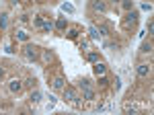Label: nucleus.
Masks as SVG:
<instances>
[{"instance_id":"obj_1","label":"nucleus","mask_w":154,"mask_h":115,"mask_svg":"<svg viewBox=\"0 0 154 115\" xmlns=\"http://www.w3.org/2000/svg\"><path fill=\"white\" fill-rule=\"evenodd\" d=\"M64 101L70 103L72 107H82V103H84V99L78 97L76 88H72V86H64Z\"/></svg>"},{"instance_id":"obj_2","label":"nucleus","mask_w":154,"mask_h":115,"mask_svg":"<svg viewBox=\"0 0 154 115\" xmlns=\"http://www.w3.org/2000/svg\"><path fill=\"white\" fill-rule=\"evenodd\" d=\"M138 76L140 78H148L150 76V72H152V68H150V64H138Z\"/></svg>"},{"instance_id":"obj_3","label":"nucleus","mask_w":154,"mask_h":115,"mask_svg":"<svg viewBox=\"0 0 154 115\" xmlns=\"http://www.w3.org/2000/svg\"><path fill=\"white\" fill-rule=\"evenodd\" d=\"M23 56H25L27 60H37V47H35V45H27V47L23 49Z\"/></svg>"},{"instance_id":"obj_4","label":"nucleus","mask_w":154,"mask_h":115,"mask_svg":"<svg viewBox=\"0 0 154 115\" xmlns=\"http://www.w3.org/2000/svg\"><path fill=\"white\" fill-rule=\"evenodd\" d=\"M136 17H138V14H136L134 10H129V12L125 14V21H123V27H125V29L134 27V25H136Z\"/></svg>"},{"instance_id":"obj_5","label":"nucleus","mask_w":154,"mask_h":115,"mask_svg":"<svg viewBox=\"0 0 154 115\" xmlns=\"http://www.w3.org/2000/svg\"><path fill=\"white\" fill-rule=\"evenodd\" d=\"M51 86H54V90H64L66 80H64L62 76H56V78H54V82H51Z\"/></svg>"},{"instance_id":"obj_6","label":"nucleus","mask_w":154,"mask_h":115,"mask_svg":"<svg viewBox=\"0 0 154 115\" xmlns=\"http://www.w3.org/2000/svg\"><path fill=\"white\" fill-rule=\"evenodd\" d=\"M8 88H10V93H21V88H23V82L14 78V80H10V82H8Z\"/></svg>"},{"instance_id":"obj_7","label":"nucleus","mask_w":154,"mask_h":115,"mask_svg":"<svg viewBox=\"0 0 154 115\" xmlns=\"http://www.w3.org/2000/svg\"><path fill=\"white\" fill-rule=\"evenodd\" d=\"M95 74L97 76H105L107 74V68H105L103 62H95Z\"/></svg>"},{"instance_id":"obj_8","label":"nucleus","mask_w":154,"mask_h":115,"mask_svg":"<svg viewBox=\"0 0 154 115\" xmlns=\"http://www.w3.org/2000/svg\"><path fill=\"white\" fill-rule=\"evenodd\" d=\"M82 99H84V101H95L97 95H95L93 88H84V90H82Z\"/></svg>"},{"instance_id":"obj_9","label":"nucleus","mask_w":154,"mask_h":115,"mask_svg":"<svg viewBox=\"0 0 154 115\" xmlns=\"http://www.w3.org/2000/svg\"><path fill=\"white\" fill-rule=\"evenodd\" d=\"M93 6H95V10H99V12H105V10H107V4H105L103 0H95Z\"/></svg>"},{"instance_id":"obj_10","label":"nucleus","mask_w":154,"mask_h":115,"mask_svg":"<svg viewBox=\"0 0 154 115\" xmlns=\"http://www.w3.org/2000/svg\"><path fill=\"white\" fill-rule=\"evenodd\" d=\"M14 37L19 39V41H29V33H27V31H23V29H19V31L14 33Z\"/></svg>"},{"instance_id":"obj_11","label":"nucleus","mask_w":154,"mask_h":115,"mask_svg":"<svg viewBox=\"0 0 154 115\" xmlns=\"http://www.w3.org/2000/svg\"><path fill=\"white\" fill-rule=\"evenodd\" d=\"M29 101H31L33 105H37L39 101H41V93H39V90H33V93L29 95Z\"/></svg>"},{"instance_id":"obj_12","label":"nucleus","mask_w":154,"mask_h":115,"mask_svg":"<svg viewBox=\"0 0 154 115\" xmlns=\"http://www.w3.org/2000/svg\"><path fill=\"white\" fill-rule=\"evenodd\" d=\"M140 51H142V54H152V43H150V41H146V43H142V47H140Z\"/></svg>"},{"instance_id":"obj_13","label":"nucleus","mask_w":154,"mask_h":115,"mask_svg":"<svg viewBox=\"0 0 154 115\" xmlns=\"http://www.w3.org/2000/svg\"><path fill=\"white\" fill-rule=\"evenodd\" d=\"M88 33H90V37L93 39H101V33H99V29L93 25V27H88Z\"/></svg>"},{"instance_id":"obj_14","label":"nucleus","mask_w":154,"mask_h":115,"mask_svg":"<svg viewBox=\"0 0 154 115\" xmlns=\"http://www.w3.org/2000/svg\"><path fill=\"white\" fill-rule=\"evenodd\" d=\"M56 27H58L60 31H66V19H64V17H60V19L56 21Z\"/></svg>"},{"instance_id":"obj_15","label":"nucleus","mask_w":154,"mask_h":115,"mask_svg":"<svg viewBox=\"0 0 154 115\" xmlns=\"http://www.w3.org/2000/svg\"><path fill=\"white\" fill-rule=\"evenodd\" d=\"M41 29H43V33H51V31H54V23H51V21H45Z\"/></svg>"},{"instance_id":"obj_16","label":"nucleus","mask_w":154,"mask_h":115,"mask_svg":"<svg viewBox=\"0 0 154 115\" xmlns=\"http://www.w3.org/2000/svg\"><path fill=\"white\" fill-rule=\"evenodd\" d=\"M90 86H93V82H90V80H86V78L78 82V88H80V90H84V88H90Z\"/></svg>"},{"instance_id":"obj_17","label":"nucleus","mask_w":154,"mask_h":115,"mask_svg":"<svg viewBox=\"0 0 154 115\" xmlns=\"http://www.w3.org/2000/svg\"><path fill=\"white\" fill-rule=\"evenodd\" d=\"M123 111H125V113H134V111H136V107H134V103H129V101H125V103H123Z\"/></svg>"},{"instance_id":"obj_18","label":"nucleus","mask_w":154,"mask_h":115,"mask_svg":"<svg viewBox=\"0 0 154 115\" xmlns=\"http://www.w3.org/2000/svg\"><path fill=\"white\" fill-rule=\"evenodd\" d=\"M99 33H101L103 37H107L111 31H109V27H107V25H99Z\"/></svg>"},{"instance_id":"obj_19","label":"nucleus","mask_w":154,"mask_h":115,"mask_svg":"<svg viewBox=\"0 0 154 115\" xmlns=\"http://www.w3.org/2000/svg\"><path fill=\"white\" fill-rule=\"evenodd\" d=\"M86 60H88V62H93V64H95V62H99V56H97V54H95V51H88V54H86Z\"/></svg>"},{"instance_id":"obj_20","label":"nucleus","mask_w":154,"mask_h":115,"mask_svg":"<svg viewBox=\"0 0 154 115\" xmlns=\"http://www.w3.org/2000/svg\"><path fill=\"white\" fill-rule=\"evenodd\" d=\"M43 23H45V19H43V17H37V19L33 21V25H35L37 29H41V27H43Z\"/></svg>"},{"instance_id":"obj_21","label":"nucleus","mask_w":154,"mask_h":115,"mask_svg":"<svg viewBox=\"0 0 154 115\" xmlns=\"http://www.w3.org/2000/svg\"><path fill=\"white\" fill-rule=\"evenodd\" d=\"M78 37V29H70L68 31V39H76Z\"/></svg>"},{"instance_id":"obj_22","label":"nucleus","mask_w":154,"mask_h":115,"mask_svg":"<svg viewBox=\"0 0 154 115\" xmlns=\"http://www.w3.org/2000/svg\"><path fill=\"white\" fill-rule=\"evenodd\" d=\"M121 4H123L125 10H132V0H121Z\"/></svg>"},{"instance_id":"obj_23","label":"nucleus","mask_w":154,"mask_h":115,"mask_svg":"<svg viewBox=\"0 0 154 115\" xmlns=\"http://www.w3.org/2000/svg\"><path fill=\"white\" fill-rule=\"evenodd\" d=\"M6 27V14H0V29Z\"/></svg>"},{"instance_id":"obj_24","label":"nucleus","mask_w":154,"mask_h":115,"mask_svg":"<svg viewBox=\"0 0 154 115\" xmlns=\"http://www.w3.org/2000/svg\"><path fill=\"white\" fill-rule=\"evenodd\" d=\"M62 8H64V10H66V12H74V6H72V4H64V6H62Z\"/></svg>"},{"instance_id":"obj_25","label":"nucleus","mask_w":154,"mask_h":115,"mask_svg":"<svg viewBox=\"0 0 154 115\" xmlns=\"http://www.w3.org/2000/svg\"><path fill=\"white\" fill-rule=\"evenodd\" d=\"M25 84H27V86H33V84H35V80H33V78H27V80H25Z\"/></svg>"},{"instance_id":"obj_26","label":"nucleus","mask_w":154,"mask_h":115,"mask_svg":"<svg viewBox=\"0 0 154 115\" xmlns=\"http://www.w3.org/2000/svg\"><path fill=\"white\" fill-rule=\"evenodd\" d=\"M154 31V25H152V21H148V33H152Z\"/></svg>"},{"instance_id":"obj_27","label":"nucleus","mask_w":154,"mask_h":115,"mask_svg":"<svg viewBox=\"0 0 154 115\" xmlns=\"http://www.w3.org/2000/svg\"><path fill=\"white\" fill-rule=\"evenodd\" d=\"M111 2H113V4H117V2H121V0H111Z\"/></svg>"},{"instance_id":"obj_28","label":"nucleus","mask_w":154,"mask_h":115,"mask_svg":"<svg viewBox=\"0 0 154 115\" xmlns=\"http://www.w3.org/2000/svg\"><path fill=\"white\" fill-rule=\"evenodd\" d=\"M19 2H27V0H19Z\"/></svg>"}]
</instances>
